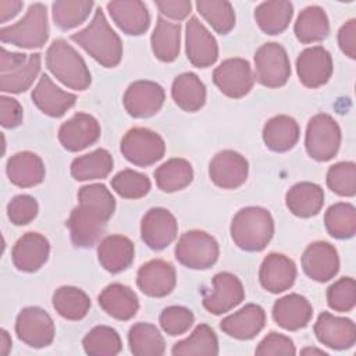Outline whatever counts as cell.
<instances>
[{
	"label": "cell",
	"mask_w": 356,
	"mask_h": 356,
	"mask_svg": "<svg viewBox=\"0 0 356 356\" xmlns=\"http://www.w3.org/2000/svg\"><path fill=\"white\" fill-rule=\"evenodd\" d=\"M171 353L181 355H218V339L216 332L207 324H199L192 334L174 343Z\"/></svg>",
	"instance_id": "b9f144b4"
},
{
	"label": "cell",
	"mask_w": 356,
	"mask_h": 356,
	"mask_svg": "<svg viewBox=\"0 0 356 356\" xmlns=\"http://www.w3.org/2000/svg\"><path fill=\"white\" fill-rule=\"evenodd\" d=\"M254 353L257 356H292L296 353V349L289 337L273 331L264 337Z\"/></svg>",
	"instance_id": "db71d44e"
},
{
	"label": "cell",
	"mask_w": 356,
	"mask_h": 356,
	"mask_svg": "<svg viewBox=\"0 0 356 356\" xmlns=\"http://www.w3.org/2000/svg\"><path fill=\"white\" fill-rule=\"evenodd\" d=\"M338 44L349 58H356V19H349L341 26L338 32Z\"/></svg>",
	"instance_id": "6f0895ef"
},
{
	"label": "cell",
	"mask_w": 356,
	"mask_h": 356,
	"mask_svg": "<svg viewBox=\"0 0 356 356\" xmlns=\"http://www.w3.org/2000/svg\"><path fill=\"white\" fill-rule=\"evenodd\" d=\"M111 186L121 197L139 199L149 193L152 184L145 174L128 168L113 177Z\"/></svg>",
	"instance_id": "7dc6e473"
},
{
	"label": "cell",
	"mask_w": 356,
	"mask_h": 356,
	"mask_svg": "<svg viewBox=\"0 0 356 356\" xmlns=\"http://www.w3.org/2000/svg\"><path fill=\"white\" fill-rule=\"evenodd\" d=\"M49 71L65 86L85 90L90 85V72L81 54L64 39H56L46 51Z\"/></svg>",
	"instance_id": "3957f363"
},
{
	"label": "cell",
	"mask_w": 356,
	"mask_h": 356,
	"mask_svg": "<svg viewBox=\"0 0 356 356\" xmlns=\"http://www.w3.org/2000/svg\"><path fill=\"white\" fill-rule=\"evenodd\" d=\"M314 334L323 345L342 350L352 348L356 342V327L350 318L338 317L323 312L314 324Z\"/></svg>",
	"instance_id": "ffe728a7"
},
{
	"label": "cell",
	"mask_w": 356,
	"mask_h": 356,
	"mask_svg": "<svg viewBox=\"0 0 356 356\" xmlns=\"http://www.w3.org/2000/svg\"><path fill=\"white\" fill-rule=\"evenodd\" d=\"M293 31L298 40L302 43L321 42L330 33L328 17L321 7L309 6L300 11Z\"/></svg>",
	"instance_id": "8d00e7d4"
},
{
	"label": "cell",
	"mask_w": 356,
	"mask_h": 356,
	"mask_svg": "<svg viewBox=\"0 0 356 356\" xmlns=\"http://www.w3.org/2000/svg\"><path fill=\"white\" fill-rule=\"evenodd\" d=\"M324 222L331 236L337 239L352 238L356 232V209L350 203H335L325 211Z\"/></svg>",
	"instance_id": "7bdbcfd3"
},
{
	"label": "cell",
	"mask_w": 356,
	"mask_h": 356,
	"mask_svg": "<svg viewBox=\"0 0 356 356\" xmlns=\"http://www.w3.org/2000/svg\"><path fill=\"white\" fill-rule=\"evenodd\" d=\"M299 125L289 115H275L263 128V140L273 152L291 150L299 139Z\"/></svg>",
	"instance_id": "d6a6232c"
},
{
	"label": "cell",
	"mask_w": 356,
	"mask_h": 356,
	"mask_svg": "<svg viewBox=\"0 0 356 356\" xmlns=\"http://www.w3.org/2000/svg\"><path fill=\"white\" fill-rule=\"evenodd\" d=\"M107 10L115 25L127 35L139 36L149 29L147 7L139 0H117L107 3Z\"/></svg>",
	"instance_id": "484cf974"
},
{
	"label": "cell",
	"mask_w": 356,
	"mask_h": 356,
	"mask_svg": "<svg viewBox=\"0 0 356 356\" xmlns=\"http://www.w3.org/2000/svg\"><path fill=\"white\" fill-rule=\"evenodd\" d=\"M327 185L339 196H355L356 164L353 161H341L331 165L327 171Z\"/></svg>",
	"instance_id": "c3c4849f"
},
{
	"label": "cell",
	"mask_w": 356,
	"mask_h": 356,
	"mask_svg": "<svg viewBox=\"0 0 356 356\" xmlns=\"http://www.w3.org/2000/svg\"><path fill=\"white\" fill-rule=\"evenodd\" d=\"M213 81L225 96L241 99L250 92L254 76L249 61L235 57L224 60L214 70Z\"/></svg>",
	"instance_id": "7c38bea8"
},
{
	"label": "cell",
	"mask_w": 356,
	"mask_h": 356,
	"mask_svg": "<svg viewBox=\"0 0 356 356\" xmlns=\"http://www.w3.org/2000/svg\"><path fill=\"white\" fill-rule=\"evenodd\" d=\"M113 163V157L106 149H96L72 160L71 175L76 181L102 179L111 172Z\"/></svg>",
	"instance_id": "f35d334b"
},
{
	"label": "cell",
	"mask_w": 356,
	"mask_h": 356,
	"mask_svg": "<svg viewBox=\"0 0 356 356\" xmlns=\"http://www.w3.org/2000/svg\"><path fill=\"white\" fill-rule=\"evenodd\" d=\"M303 355H309V353H317V355H327L324 350L321 349H314V348H306L302 350Z\"/></svg>",
	"instance_id": "94428289"
},
{
	"label": "cell",
	"mask_w": 356,
	"mask_h": 356,
	"mask_svg": "<svg viewBox=\"0 0 356 356\" xmlns=\"http://www.w3.org/2000/svg\"><path fill=\"white\" fill-rule=\"evenodd\" d=\"M195 321L193 313L184 306H168L160 314V325L171 337L186 332Z\"/></svg>",
	"instance_id": "816d5d0a"
},
{
	"label": "cell",
	"mask_w": 356,
	"mask_h": 356,
	"mask_svg": "<svg viewBox=\"0 0 356 356\" xmlns=\"http://www.w3.org/2000/svg\"><path fill=\"white\" fill-rule=\"evenodd\" d=\"M121 153L124 157L139 167H147L161 160L165 153V143L163 138L143 127L129 129L121 140Z\"/></svg>",
	"instance_id": "ba28073f"
},
{
	"label": "cell",
	"mask_w": 356,
	"mask_h": 356,
	"mask_svg": "<svg viewBox=\"0 0 356 356\" xmlns=\"http://www.w3.org/2000/svg\"><path fill=\"white\" fill-rule=\"evenodd\" d=\"M296 278L295 263L281 253H270L264 257L259 280L261 286L271 293H281L289 289Z\"/></svg>",
	"instance_id": "603a6c76"
},
{
	"label": "cell",
	"mask_w": 356,
	"mask_h": 356,
	"mask_svg": "<svg viewBox=\"0 0 356 356\" xmlns=\"http://www.w3.org/2000/svg\"><path fill=\"white\" fill-rule=\"evenodd\" d=\"M266 325L264 309L259 305L249 303L238 312L227 316L220 323V328L235 339H252Z\"/></svg>",
	"instance_id": "4316f807"
},
{
	"label": "cell",
	"mask_w": 356,
	"mask_h": 356,
	"mask_svg": "<svg viewBox=\"0 0 356 356\" xmlns=\"http://www.w3.org/2000/svg\"><path fill=\"white\" fill-rule=\"evenodd\" d=\"M296 72L305 86L312 89L323 86L332 75L331 54L323 46L305 49L296 60Z\"/></svg>",
	"instance_id": "d6986e66"
},
{
	"label": "cell",
	"mask_w": 356,
	"mask_h": 356,
	"mask_svg": "<svg viewBox=\"0 0 356 356\" xmlns=\"http://www.w3.org/2000/svg\"><path fill=\"white\" fill-rule=\"evenodd\" d=\"M100 307L115 320H131L138 309L139 302L136 293L127 285L114 282L107 285L99 295Z\"/></svg>",
	"instance_id": "f546056e"
},
{
	"label": "cell",
	"mask_w": 356,
	"mask_h": 356,
	"mask_svg": "<svg viewBox=\"0 0 356 356\" xmlns=\"http://www.w3.org/2000/svg\"><path fill=\"white\" fill-rule=\"evenodd\" d=\"M274 235V220L268 210L257 206L241 209L232 218L231 236L246 252L263 250Z\"/></svg>",
	"instance_id": "7a4b0ae2"
},
{
	"label": "cell",
	"mask_w": 356,
	"mask_h": 356,
	"mask_svg": "<svg viewBox=\"0 0 356 356\" xmlns=\"http://www.w3.org/2000/svg\"><path fill=\"white\" fill-rule=\"evenodd\" d=\"M217 241L207 232L193 229L181 235L175 245L177 260L192 270L210 268L218 259Z\"/></svg>",
	"instance_id": "52a82bcc"
},
{
	"label": "cell",
	"mask_w": 356,
	"mask_h": 356,
	"mask_svg": "<svg viewBox=\"0 0 356 356\" xmlns=\"http://www.w3.org/2000/svg\"><path fill=\"white\" fill-rule=\"evenodd\" d=\"M11 184L19 188H32L44 179V164L32 152H19L11 156L6 167Z\"/></svg>",
	"instance_id": "4dcf8cb0"
},
{
	"label": "cell",
	"mask_w": 356,
	"mask_h": 356,
	"mask_svg": "<svg viewBox=\"0 0 356 356\" xmlns=\"http://www.w3.org/2000/svg\"><path fill=\"white\" fill-rule=\"evenodd\" d=\"M196 8L220 35H227L235 26V11L229 1L199 0L196 1Z\"/></svg>",
	"instance_id": "f6af8a7d"
},
{
	"label": "cell",
	"mask_w": 356,
	"mask_h": 356,
	"mask_svg": "<svg viewBox=\"0 0 356 356\" xmlns=\"http://www.w3.org/2000/svg\"><path fill=\"white\" fill-rule=\"evenodd\" d=\"M154 4L163 15L177 21L186 18L192 8V3L188 0H157Z\"/></svg>",
	"instance_id": "9f6ffc18"
},
{
	"label": "cell",
	"mask_w": 356,
	"mask_h": 356,
	"mask_svg": "<svg viewBox=\"0 0 356 356\" xmlns=\"http://www.w3.org/2000/svg\"><path fill=\"white\" fill-rule=\"evenodd\" d=\"M15 334L28 346L44 348L53 342L56 328L47 312L36 306H29L18 313Z\"/></svg>",
	"instance_id": "30bf717a"
},
{
	"label": "cell",
	"mask_w": 356,
	"mask_h": 356,
	"mask_svg": "<svg viewBox=\"0 0 356 356\" xmlns=\"http://www.w3.org/2000/svg\"><path fill=\"white\" fill-rule=\"evenodd\" d=\"M341 128L328 114L313 115L306 128L305 146L307 154L317 161L331 160L339 150Z\"/></svg>",
	"instance_id": "8992f818"
},
{
	"label": "cell",
	"mask_w": 356,
	"mask_h": 356,
	"mask_svg": "<svg viewBox=\"0 0 356 356\" xmlns=\"http://www.w3.org/2000/svg\"><path fill=\"white\" fill-rule=\"evenodd\" d=\"M53 307L67 320H81L90 309V299L82 289L64 285L53 293Z\"/></svg>",
	"instance_id": "60d3db41"
},
{
	"label": "cell",
	"mask_w": 356,
	"mask_h": 356,
	"mask_svg": "<svg viewBox=\"0 0 356 356\" xmlns=\"http://www.w3.org/2000/svg\"><path fill=\"white\" fill-rule=\"evenodd\" d=\"M293 15L291 1L273 0L259 4L254 10V19L260 29L267 35H278L284 32Z\"/></svg>",
	"instance_id": "d590c367"
},
{
	"label": "cell",
	"mask_w": 356,
	"mask_h": 356,
	"mask_svg": "<svg viewBox=\"0 0 356 356\" xmlns=\"http://www.w3.org/2000/svg\"><path fill=\"white\" fill-rule=\"evenodd\" d=\"M185 47L188 60L197 68L210 67L218 58V46L214 36L196 17L186 22Z\"/></svg>",
	"instance_id": "2e32d148"
},
{
	"label": "cell",
	"mask_w": 356,
	"mask_h": 356,
	"mask_svg": "<svg viewBox=\"0 0 356 356\" xmlns=\"http://www.w3.org/2000/svg\"><path fill=\"white\" fill-rule=\"evenodd\" d=\"M35 106L49 117H63L76 102L74 93L60 89L49 75L43 74L32 90Z\"/></svg>",
	"instance_id": "d4e9b609"
},
{
	"label": "cell",
	"mask_w": 356,
	"mask_h": 356,
	"mask_svg": "<svg viewBox=\"0 0 356 356\" xmlns=\"http://www.w3.org/2000/svg\"><path fill=\"white\" fill-rule=\"evenodd\" d=\"M42 57L39 53H13L1 47L0 88L8 93H22L31 88L40 72Z\"/></svg>",
	"instance_id": "5b68a950"
},
{
	"label": "cell",
	"mask_w": 356,
	"mask_h": 356,
	"mask_svg": "<svg viewBox=\"0 0 356 356\" xmlns=\"http://www.w3.org/2000/svg\"><path fill=\"white\" fill-rule=\"evenodd\" d=\"M327 303L335 312H350L356 305V284L352 277L335 281L327 289Z\"/></svg>",
	"instance_id": "681fc988"
},
{
	"label": "cell",
	"mask_w": 356,
	"mask_h": 356,
	"mask_svg": "<svg viewBox=\"0 0 356 356\" xmlns=\"http://www.w3.org/2000/svg\"><path fill=\"white\" fill-rule=\"evenodd\" d=\"M100 138V125L95 117L76 113L58 128V140L64 149L79 152Z\"/></svg>",
	"instance_id": "44dd1931"
},
{
	"label": "cell",
	"mask_w": 356,
	"mask_h": 356,
	"mask_svg": "<svg viewBox=\"0 0 356 356\" xmlns=\"http://www.w3.org/2000/svg\"><path fill=\"white\" fill-rule=\"evenodd\" d=\"M135 256L132 241L122 235H108L103 238L97 246V257L102 267L113 274L128 268Z\"/></svg>",
	"instance_id": "f1b7e54d"
},
{
	"label": "cell",
	"mask_w": 356,
	"mask_h": 356,
	"mask_svg": "<svg viewBox=\"0 0 356 356\" xmlns=\"http://www.w3.org/2000/svg\"><path fill=\"white\" fill-rule=\"evenodd\" d=\"M11 338L8 335V332L6 330H0V353L3 356L8 355L10 349H11Z\"/></svg>",
	"instance_id": "91938a15"
},
{
	"label": "cell",
	"mask_w": 356,
	"mask_h": 356,
	"mask_svg": "<svg viewBox=\"0 0 356 356\" xmlns=\"http://www.w3.org/2000/svg\"><path fill=\"white\" fill-rule=\"evenodd\" d=\"M178 224L175 217L163 207L150 209L142 218L140 236L153 250H163L177 238Z\"/></svg>",
	"instance_id": "e0dca14e"
},
{
	"label": "cell",
	"mask_w": 356,
	"mask_h": 356,
	"mask_svg": "<svg viewBox=\"0 0 356 356\" xmlns=\"http://www.w3.org/2000/svg\"><path fill=\"white\" fill-rule=\"evenodd\" d=\"M78 200L82 204H88L100 210L108 218L115 210L114 196L103 184H90L82 186L78 192Z\"/></svg>",
	"instance_id": "f907efd6"
},
{
	"label": "cell",
	"mask_w": 356,
	"mask_h": 356,
	"mask_svg": "<svg viewBox=\"0 0 356 356\" xmlns=\"http://www.w3.org/2000/svg\"><path fill=\"white\" fill-rule=\"evenodd\" d=\"M286 207L292 214L309 218L321 210L324 204V192L320 185L313 182L295 184L285 195Z\"/></svg>",
	"instance_id": "1f68e13d"
},
{
	"label": "cell",
	"mask_w": 356,
	"mask_h": 356,
	"mask_svg": "<svg viewBox=\"0 0 356 356\" xmlns=\"http://www.w3.org/2000/svg\"><path fill=\"white\" fill-rule=\"evenodd\" d=\"M71 40L106 68L118 65L122 58L121 39L107 22L102 8L95 11L86 28L71 35Z\"/></svg>",
	"instance_id": "6da1fadb"
},
{
	"label": "cell",
	"mask_w": 356,
	"mask_h": 356,
	"mask_svg": "<svg viewBox=\"0 0 356 356\" xmlns=\"http://www.w3.org/2000/svg\"><path fill=\"white\" fill-rule=\"evenodd\" d=\"M171 96L178 107L193 113L200 110L206 103V86L196 74L184 72L174 79Z\"/></svg>",
	"instance_id": "836d02e7"
},
{
	"label": "cell",
	"mask_w": 356,
	"mask_h": 356,
	"mask_svg": "<svg viewBox=\"0 0 356 356\" xmlns=\"http://www.w3.org/2000/svg\"><path fill=\"white\" fill-rule=\"evenodd\" d=\"M150 42H152V50L156 58L164 63L174 61L179 54V46H181L179 22L174 24L167 21L161 15H159Z\"/></svg>",
	"instance_id": "e575fe53"
},
{
	"label": "cell",
	"mask_w": 356,
	"mask_h": 356,
	"mask_svg": "<svg viewBox=\"0 0 356 356\" xmlns=\"http://www.w3.org/2000/svg\"><path fill=\"white\" fill-rule=\"evenodd\" d=\"M165 93L161 85L153 81H136L124 93V107L135 118L154 115L163 106Z\"/></svg>",
	"instance_id": "5bb4252c"
},
{
	"label": "cell",
	"mask_w": 356,
	"mask_h": 356,
	"mask_svg": "<svg viewBox=\"0 0 356 356\" xmlns=\"http://www.w3.org/2000/svg\"><path fill=\"white\" fill-rule=\"evenodd\" d=\"M83 349L92 356H114L122 349L118 332L107 325L93 327L82 339Z\"/></svg>",
	"instance_id": "ee69618b"
},
{
	"label": "cell",
	"mask_w": 356,
	"mask_h": 356,
	"mask_svg": "<svg viewBox=\"0 0 356 356\" xmlns=\"http://www.w3.org/2000/svg\"><path fill=\"white\" fill-rule=\"evenodd\" d=\"M53 19L60 29H72L81 25L90 14L93 1L90 0H58L53 6Z\"/></svg>",
	"instance_id": "bcb514c9"
},
{
	"label": "cell",
	"mask_w": 356,
	"mask_h": 356,
	"mask_svg": "<svg viewBox=\"0 0 356 356\" xmlns=\"http://www.w3.org/2000/svg\"><path fill=\"white\" fill-rule=\"evenodd\" d=\"M0 121L4 128H15L22 122V107L17 99L0 97Z\"/></svg>",
	"instance_id": "11a10c76"
},
{
	"label": "cell",
	"mask_w": 356,
	"mask_h": 356,
	"mask_svg": "<svg viewBox=\"0 0 356 356\" xmlns=\"http://www.w3.org/2000/svg\"><path fill=\"white\" fill-rule=\"evenodd\" d=\"M156 185L160 191L171 193L186 188L193 179V168L185 159H170L154 171Z\"/></svg>",
	"instance_id": "74e56055"
},
{
	"label": "cell",
	"mask_w": 356,
	"mask_h": 356,
	"mask_svg": "<svg viewBox=\"0 0 356 356\" xmlns=\"http://www.w3.org/2000/svg\"><path fill=\"white\" fill-rule=\"evenodd\" d=\"M107 221L108 217L100 210L79 203L67 220L72 243L78 248H92L103 234Z\"/></svg>",
	"instance_id": "8fae6325"
},
{
	"label": "cell",
	"mask_w": 356,
	"mask_h": 356,
	"mask_svg": "<svg viewBox=\"0 0 356 356\" xmlns=\"http://www.w3.org/2000/svg\"><path fill=\"white\" fill-rule=\"evenodd\" d=\"M129 349L136 356H160L165 350L159 328L149 323H136L128 332Z\"/></svg>",
	"instance_id": "ab89813d"
},
{
	"label": "cell",
	"mask_w": 356,
	"mask_h": 356,
	"mask_svg": "<svg viewBox=\"0 0 356 356\" xmlns=\"http://www.w3.org/2000/svg\"><path fill=\"white\" fill-rule=\"evenodd\" d=\"M249 172L248 160L234 150L217 153L209 165V177L222 189H236L245 184Z\"/></svg>",
	"instance_id": "9a60e30c"
},
{
	"label": "cell",
	"mask_w": 356,
	"mask_h": 356,
	"mask_svg": "<svg viewBox=\"0 0 356 356\" xmlns=\"http://www.w3.org/2000/svg\"><path fill=\"white\" fill-rule=\"evenodd\" d=\"M50 253L49 241L39 232L24 234L14 245L11 256L13 263L19 271H38L46 261Z\"/></svg>",
	"instance_id": "cb8c5ba5"
},
{
	"label": "cell",
	"mask_w": 356,
	"mask_h": 356,
	"mask_svg": "<svg viewBox=\"0 0 356 356\" xmlns=\"http://www.w3.org/2000/svg\"><path fill=\"white\" fill-rule=\"evenodd\" d=\"M302 268L309 278L317 282L330 281L339 270L337 249L324 241L310 243L302 254Z\"/></svg>",
	"instance_id": "ac0fdd59"
},
{
	"label": "cell",
	"mask_w": 356,
	"mask_h": 356,
	"mask_svg": "<svg viewBox=\"0 0 356 356\" xmlns=\"http://www.w3.org/2000/svg\"><path fill=\"white\" fill-rule=\"evenodd\" d=\"M3 43L22 49L42 47L49 39L47 10L42 3L31 4L26 14L15 24L0 29Z\"/></svg>",
	"instance_id": "277c9868"
},
{
	"label": "cell",
	"mask_w": 356,
	"mask_h": 356,
	"mask_svg": "<svg viewBox=\"0 0 356 356\" xmlns=\"http://www.w3.org/2000/svg\"><path fill=\"white\" fill-rule=\"evenodd\" d=\"M313 316L310 302L299 295L289 293L280 298L273 306V318L284 330L298 331L309 324Z\"/></svg>",
	"instance_id": "83f0119b"
},
{
	"label": "cell",
	"mask_w": 356,
	"mask_h": 356,
	"mask_svg": "<svg viewBox=\"0 0 356 356\" xmlns=\"http://www.w3.org/2000/svg\"><path fill=\"white\" fill-rule=\"evenodd\" d=\"M39 206L31 195H18L7 204V216L14 225H26L38 214Z\"/></svg>",
	"instance_id": "f5cc1de1"
},
{
	"label": "cell",
	"mask_w": 356,
	"mask_h": 356,
	"mask_svg": "<svg viewBox=\"0 0 356 356\" xmlns=\"http://www.w3.org/2000/svg\"><path fill=\"white\" fill-rule=\"evenodd\" d=\"M24 3L22 1H15V0H1L0 1V21L4 24L8 19L14 18L19 10L22 8Z\"/></svg>",
	"instance_id": "680465c9"
},
{
	"label": "cell",
	"mask_w": 356,
	"mask_h": 356,
	"mask_svg": "<svg viewBox=\"0 0 356 356\" xmlns=\"http://www.w3.org/2000/svg\"><path fill=\"white\" fill-rule=\"evenodd\" d=\"M175 282V268L165 260H150L138 270V288L147 296L164 298L172 292Z\"/></svg>",
	"instance_id": "7402d4cb"
},
{
	"label": "cell",
	"mask_w": 356,
	"mask_h": 356,
	"mask_svg": "<svg viewBox=\"0 0 356 356\" xmlns=\"http://www.w3.org/2000/svg\"><path fill=\"white\" fill-rule=\"evenodd\" d=\"M245 299L241 280L231 273H218L213 277V289L203 296V307L211 314H222Z\"/></svg>",
	"instance_id": "4fadbf2b"
},
{
	"label": "cell",
	"mask_w": 356,
	"mask_h": 356,
	"mask_svg": "<svg viewBox=\"0 0 356 356\" xmlns=\"http://www.w3.org/2000/svg\"><path fill=\"white\" fill-rule=\"evenodd\" d=\"M256 79L267 88H281L291 75V63L285 49L275 43H264L254 53Z\"/></svg>",
	"instance_id": "9c48e42d"
}]
</instances>
